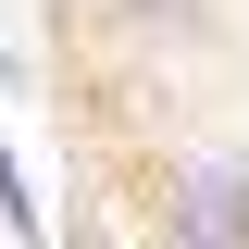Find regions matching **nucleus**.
Here are the masks:
<instances>
[{"label":"nucleus","mask_w":249,"mask_h":249,"mask_svg":"<svg viewBox=\"0 0 249 249\" xmlns=\"http://www.w3.org/2000/svg\"><path fill=\"white\" fill-rule=\"evenodd\" d=\"M0 224H13V237H37V199H25V175H13V162H0Z\"/></svg>","instance_id":"nucleus-3"},{"label":"nucleus","mask_w":249,"mask_h":249,"mask_svg":"<svg viewBox=\"0 0 249 249\" xmlns=\"http://www.w3.org/2000/svg\"><path fill=\"white\" fill-rule=\"evenodd\" d=\"M112 37H137V50H199V37H212V0H112Z\"/></svg>","instance_id":"nucleus-2"},{"label":"nucleus","mask_w":249,"mask_h":249,"mask_svg":"<svg viewBox=\"0 0 249 249\" xmlns=\"http://www.w3.org/2000/svg\"><path fill=\"white\" fill-rule=\"evenodd\" d=\"M150 237H175V249H249V162L237 150H175L150 175Z\"/></svg>","instance_id":"nucleus-1"}]
</instances>
